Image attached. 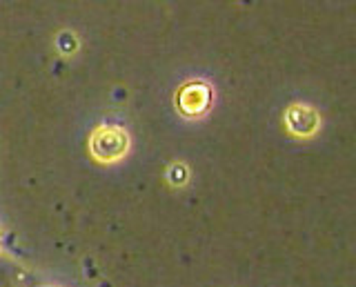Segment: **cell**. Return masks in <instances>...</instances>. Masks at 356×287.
<instances>
[{
	"label": "cell",
	"mask_w": 356,
	"mask_h": 287,
	"mask_svg": "<svg viewBox=\"0 0 356 287\" xmlns=\"http://www.w3.org/2000/svg\"><path fill=\"white\" fill-rule=\"evenodd\" d=\"M129 149V136L122 127L109 125L98 127L89 136V151L98 163H114L120 161Z\"/></svg>",
	"instance_id": "1"
},
{
	"label": "cell",
	"mask_w": 356,
	"mask_h": 287,
	"mask_svg": "<svg viewBox=\"0 0 356 287\" xmlns=\"http://www.w3.org/2000/svg\"><path fill=\"white\" fill-rule=\"evenodd\" d=\"M176 103L185 116H200L207 112L211 103V90L205 83H189L178 92Z\"/></svg>",
	"instance_id": "2"
},
{
	"label": "cell",
	"mask_w": 356,
	"mask_h": 287,
	"mask_svg": "<svg viewBox=\"0 0 356 287\" xmlns=\"http://www.w3.org/2000/svg\"><path fill=\"white\" fill-rule=\"evenodd\" d=\"M285 123L289 131L296 136H312L318 129V114L312 107L305 105H292L285 114Z\"/></svg>",
	"instance_id": "3"
},
{
	"label": "cell",
	"mask_w": 356,
	"mask_h": 287,
	"mask_svg": "<svg viewBox=\"0 0 356 287\" xmlns=\"http://www.w3.org/2000/svg\"><path fill=\"white\" fill-rule=\"evenodd\" d=\"M44 287H54V285H44Z\"/></svg>",
	"instance_id": "4"
}]
</instances>
